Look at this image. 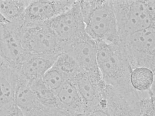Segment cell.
<instances>
[{"mask_svg": "<svg viewBox=\"0 0 155 116\" xmlns=\"http://www.w3.org/2000/svg\"><path fill=\"white\" fill-rule=\"evenodd\" d=\"M97 42V66L103 81L125 96H138L130 85L132 68L122 44Z\"/></svg>", "mask_w": 155, "mask_h": 116, "instance_id": "6da1fadb", "label": "cell"}, {"mask_svg": "<svg viewBox=\"0 0 155 116\" xmlns=\"http://www.w3.org/2000/svg\"><path fill=\"white\" fill-rule=\"evenodd\" d=\"M86 33L96 42H119L112 0L80 1Z\"/></svg>", "mask_w": 155, "mask_h": 116, "instance_id": "7a4b0ae2", "label": "cell"}, {"mask_svg": "<svg viewBox=\"0 0 155 116\" xmlns=\"http://www.w3.org/2000/svg\"><path fill=\"white\" fill-rule=\"evenodd\" d=\"M113 1L119 41L155 27V1Z\"/></svg>", "mask_w": 155, "mask_h": 116, "instance_id": "3957f363", "label": "cell"}, {"mask_svg": "<svg viewBox=\"0 0 155 116\" xmlns=\"http://www.w3.org/2000/svg\"><path fill=\"white\" fill-rule=\"evenodd\" d=\"M155 27L137 32L122 41L131 68L145 67L155 72Z\"/></svg>", "mask_w": 155, "mask_h": 116, "instance_id": "277c9868", "label": "cell"}, {"mask_svg": "<svg viewBox=\"0 0 155 116\" xmlns=\"http://www.w3.org/2000/svg\"><path fill=\"white\" fill-rule=\"evenodd\" d=\"M22 46L29 54L59 56L64 47L47 24L23 23L21 28Z\"/></svg>", "mask_w": 155, "mask_h": 116, "instance_id": "5b68a950", "label": "cell"}, {"mask_svg": "<svg viewBox=\"0 0 155 116\" xmlns=\"http://www.w3.org/2000/svg\"><path fill=\"white\" fill-rule=\"evenodd\" d=\"M64 47L86 33L80 6V1H76L69 9L45 22Z\"/></svg>", "mask_w": 155, "mask_h": 116, "instance_id": "8992f818", "label": "cell"}, {"mask_svg": "<svg viewBox=\"0 0 155 116\" xmlns=\"http://www.w3.org/2000/svg\"><path fill=\"white\" fill-rule=\"evenodd\" d=\"M23 20L0 24V58L18 71L28 53L22 46Z\"/></svg>", "mask_w": 155, "mask_h": 116, "instance_id": "52a82bcc", "label": "cell"}, {"mask_svg": "<svg viewBox=\"0 0 155 116\" xmlns=\"http://www.w3.org/2000/svg\"><path fill=\"white\" fill-rule=\"evenodd\" d=\"M71 81L78 89L86 111L106 102L105 92L107 84L100 73H91L81 71Z\"/></svg>", "mask_w": 155, "mask_h": 116, "instance_id": "ba28073f", "label": "cell"}, {"mask_svg": "<svg viewBox=\"0 0 155 116\" xmlns=\"http://www.w3.org/2000/svg\"><path fill=\"white\" fill-rule=\"evenodd\" d=\"M97 42L85 33L68 45L64 53L70 55L76 61L82 72L100 73L97 66Z\"/></svg>", "mask_w": 155, "mask_h": 116, "instance_id": "9c48e42d", "label": "cell"}, {"mask_svg": "<svg viewBox=\"0 0 155 116\" xmlns=\"http://www.w3.org/2000/svg\"><path fill=\"white\" fill-rule=\"evenodd\" d=\"M18 71L0 58V116H16L19 112L15 103Z\"/></svg>", "mask_w": 155, "mask_h": 116, "instance_id": "30bf717a", "label": "cell"}, {"mask_svg": "<svg viewBox=\"0 0 155 116\" xmlns=\"http://www.w3.org/2000/svg\"><path fill=\"white\" fill-rule=\"evenodd\" d=\"M74 0L31 1L27 7L23 21L25 23H45L69 10Z\"/></svg>", "mask_w": 155, "mask_h": 116, "instance_id": "8fae6325", "label": "cell"}, {"mask_svg": "<svg viewBox=\"0 0 155 116\" xmlns=\"http://www.w3.org/2000/svg\"><path fill=\"white\" fill-rule=\"evenodd\" d=\"M15 103L24 116H54L53 110L38 102L29 82L20 75L16 87Z\"/></svg>", "mask_w": 155, "mask_h": 116, "instance_id": "7c38bea8", "label": "cell"}, {"mask_svg": "<svg viewBox=\"0 0 155 116\" xmlns=\"http://www.w3.org/2000/svg\"><path fill=\"white\" fill-rule=\"evenodd\" d=\"M105 97L110 116H141L139 107L140 98L125 96L107 85Z\"/></svg>", "mask_w": 155, "mask_h": 116, "instance_id": "4fadbf2b", "label": "cell"}, {"mask_svg": "<svg viewBox=\"0 0 155 116\" xmlns=\"http://www.w3.org/2000/svg\"><path fill=\"white\" fill-rule=\"evenodd\" d=\"M59 109L68 116H81L86 112L85 106L75 84L67 80L55 92Z\"/></svg>", "mask_w": 155, "mask_h": 116, "instance_id": "5bb4252c", "label": "cell"}, {"mask_svg": "<svg viewBox=\"0 0 155 116\" xmlns=\"http://www.w3.org/2000/svg\"><path fill=\"white\" fill-rule=\"evenodd\" d=\"M59 56L28 53L20 65L19 74L28 82L40 78L53 66Z\"/></svg>", "mask_w": 155, "mask_h": 116, "instance_id": "9a60e30c", "label": "cell"}, {"mask_svg": "<svg viewBox=\"0 0 155 116\" xmlns=\"http://www.w3.org/2000/svg\"><path fill=\"white\" fill-rule=\"evenodd\" d=\"M155 73L145 67L133 68L130 77L131 87L138 92H148L155 86Z\"/></svg>", "mask_w": 155, "mask_h": 116, "instance_id": "2e32d148", "label": "cell"}, {"mask_svg": "<svg viewBox=\"0 0 155 116\" xmlns=\"http://www.w3.org/2000/svg\"><path fill=\"white\" fill-rule=\"evenodd\" d=\"M31 1L0 0V13L9 22L23 20L25 11Z\"/></svg>", "mask_w": 155, "mask_h": 116, "instance_id": "e0dca14e", "label": "cell"}, {"mask_svg": "<svg viewBox=\"0 0 155 116\" xmlns=\"http://www.w3.org/2000/svg\"><path fill=\"white\" fill-rule=\"evenodd\" d=\"M29 85L38 102L49 109H59L55 93L44 85L41 78L29 82Z\"/></svg>", "mask_w": 155, "mask_h": 116, "instance_id": "ac0fdd59", "label": "cell"}, {"mask_svg": "<svg viewBox=\"0 0 155 116\" xmlns=\"http://www.w3.org/2000/svg\"><path fill=\"white\" fill-rule=\"evenodd\" d=\"M53 66L64 75L67 80H73L82 71L76 61L65 53L58 57Z\"/></svg>", "mask_w": 155, "mask_h": 116, "instance_id": "d6986e66", "label": "cell"}, {"mask_svg": "<svg viewBox=\"0 0 155 116\" xmlns=\"http://www.w3.org/2000/svg\"><path fill=\"white\" fill-rule=\"evenodd\" d=\"M41 80L48 89L55 93L67 81L64 75L53 65L41 77Z\"/></svg>", "mask_w": 155, "mask_h": 116, "instance_id": "ffe728a7", "label": "cell"}, {"mask_svg": "<svg viewBox=\"0 0 155 116\" xmlns=\"http://www.w3.org/2000/svg\"><path fill=\"white\" fill-rule=\"evenodd\" d=\"M84 116H110L106 106V102L98 106L88 109Z\"/></svg>", "mask_w": 155, "mask_h": 116, "instance_id": "44dd1931", "label": "cell"}, {"mask_svg": "<svg viewBox=\"0 0 155 116\" xmlns=\"http://www.w3.org/2000/svg\"><path fill=\"white\" fill-rule=\"evenodd\" d=\"M9 21H7L0 13V24H4V23H8Z\"/></svg>", "mask_w": 155, "mask_h": 116, "instance_id": "7402d4cb", "label": "cell"}, {"mask_svg": "<svg viewBox=\"0 0 155 116\" xmlns=\"http://www.w3.org/2000/svg\"><path fill=\"white\" fill-rule=\"evenodd\" d=\"M21 116H23V115L22 114V115H21Z\"/></svg>", "mask_w": 155, "mask_h": 116, "instance_id": "603a6c76", "label": "cell"}]
</instances>
